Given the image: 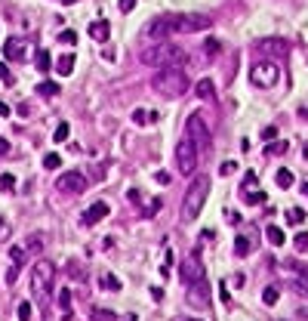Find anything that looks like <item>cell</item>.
Segmentation results:
<instances>
[{
  "label": "cell",
  "instance_id": "obj_27",
  "mask_svg": "<svg viewBox=\"0 0 308 321\" xmlns=\"http://www.w3.org/2000/svg\"><path fill=\"white\" fill-rule=\"evenodd\" d=\"M287 142H280V139H275V142H268L265 145V155H283V152H287Z\"/></svg>",
  "mask_w": 308,
  "mask_h": 321
},
{
  "label": "cell",
  "instance_id": "obj_28",
  "mask_svg": "<svg viewBox=\"0 0 308 321\" xmlns=\"http://www.w3.org/2000/svg\"><path fill=\"white\" fill-rule=\"evenodd\" d=\"M293 247L299 250V254H308V232H299L293 238Z\"/></svg>",
  "mask_w": 308,
  "mask_h": 321
},
{
  "label": "cell",
  "instance_id": "obj_10",
  "mask_svg": "<svg viewBox=\"0 0 308 321\" xmlns=\"http://www.w3.org/2000/svg\"><path fill=\"white\" fill-rule=\"evenodd\" d=\"M56 186H59V192H65V194H81V192H86V176L81 170H68V173L59 176Z\"/></svg>",
  "mask_w": 308,
  "mask_h": 321
},
{
  "label": "cell",
  "instance_id": "obj_11",
  "mask_svg": "<svg viewBox=\"0 0 308 321\" xmlns=\"http://www.w3.org/2000/svg\"><path fill=\"white\" fill-rule=\"evenodd\" d=\"M256 50L265 53V56H287L290 53V40H283V37H262L256 43Z\"/></svg>",
  "mask_w": 308,
  "mask_h": 321
},
{
  "label": "cell",
  "instance_id": "obj_40",
  "mask_svg": "<svg viewBox=\"0 0 308 321\" xmlns=\"http://www.w3.org/2000/svg\"><path fill=\"white\" fill-rule=\"evenodd\" d=\"M234 170H237V164H234V160H225V164L219 167V173H222V176H231Z\"/></svg>",
  "mask_w": 308,
  "mask_h": 321
},
{
  "label": "cell",
  "instance_id": "obj_13",
  "mask_svg": "<svg viewBox=\"0 0 308 321\" xmlns=\"http://www.w3.org/2000/svg\"><path fill=\"white\" fill-rule=\"evenodd\" d=\"M108 213H111V207H108V204H105V201H96V204H89V207L84 210L81 223H84V225H96V223H102V220H105Z\"/></svg>",
  "mask_w": 308,
  "mask_h": 321
},
{
  "label": "cell",
  "instance_id": "obj_29",
  "mask_svg": "<svg viewBox=\"0 0 308 321\" xmlns=\"http://www.w3.org/2000/svg\"><path fill=\"white\" fill-rule=\"evenodd\" d=\"M278 288H265V290H262V303H265V306H275L278 303Z\"/></svg>",
  "mask_w": 308,
  "mask_h": 321
},
{
  "label": "cell",
  "instance_id": "obj_41",
  "mask_svg": "<svg viewBox=\"0 0 308 321\" xmlns=\"http://www.w3.org/2000/svg\"><path fill=\"white\" fill-rule=\"evenodd\" d=\"M157 210H161V198H154V201H148V210H142L145 216H154Z\"/></svg>",
  "mask_w": 308,
  "mask_h": 321
},
{
  "label": "cell",
  "instance_id": "obj_6",
  "mask_svg": "<svg viewBox=\"0 0 308 321\" xmlns=\"http://www.w3.org/2000/svg\"><path fill=\"white\" fill-rule=\"evenodd\" d=\"M197 152H200V148L191 142L188 136H182L179 145H176V167H179V173H185V176L195 173V167H197Z\"/></svg>",
  "mask_w": 308,
  "mask_h": 321
},
{
  "label": "cell",
  "instance_id": "obj_5",
  "mask_svg": "<svg viewBox=\"0 0 308 321\" xmlns=\"http://www.w3.org/2000/svg\"><path fill=\"white\" fill-rule=\"evenodd\" d=\"M53 281H56V266L50 259H37L31 269V293L37 296L40 303H47V296L53 290Z\"/></svg>",
  "mask_w": 308,
  "mask_h": 321
},
{
  "label": "cell",
  "instance_id": "obj_26",
  "mask_svg": "<svg viewBox=\"0 0 308 321\" xmlns=\"http://www.w3.org/2000/svg\"><path fill=\"white\" fill-rule=\"evenodd\" d=\"M37 93H40V96H56V93H59V84H56V80H40V84H37Z\"/></svg>",
  "mask_w": 308,
  "mask_h": 321
},
{
  "label": "cell",
  "instance_id": "obj_12",
  "mask_svg": "<svg viewBox=\"0 0 308 321\" xmlns=\"http://www.w3.org/2000/svg\"><path fill=\"white\" fill-rule=\"evenodd\" d=\"M188 303L197 306V309H207L210 306V284L207 281H197L188 288Z\"/></svg>",
  "mask_w": 308,
  "mask_h": 321
},
{
  "label": "cell",
  "instance_id": "obj_14",
  "mask_svg": "<svg viewBox=\"0 0 308 321\" xmlns=\"http://www.w3.org/2000/svg\"><path fill=\"white\" fill-rule=\"evenodd\" d=\"M3 56H6L9 62H22V59L28 56V40H25V37H13V40H6Z\"/></svg>",
  "mask_w": 308,
  "mask_h": 321
},
{
  "label": "cell",
  "instance_id": "obj_51",
  "mask_svg": "<svg viewBox=\"0 0 308 321\" xmlns=\"http://www.w3.org/2000/svg\"><path fill=\"white\" fill-rule=\"evenodd\" d=\"M302 192H305V198H308V182H305V186H302Z\"/></svg>",
  "mask_w": 308,
  "mask_h": 321
},
{
  "label": "cell",
  "instance_id": "obj_34",
  "mask_svg": "<svg viewBox=\"0 0 308 321\" xmlns=\"http://www.w3.org/2000/svg\"><path fill=\"white\" fill-rule=\"evenodd\" d=\"M0 189H3V192H13V189H16V176H13V173H3V176H0Z\"/></svg>",
  "mask_w": 308,
  "mask_h": 321
},
{
  "label": "cell",
  "instance_id": "obj_4",
  "mask_svg": "<svg viewBox=\"0 0 308 321\" xmlns=\"http://www.w3.org/2000/svg\"><path fill=\"white\" fill-rule=\"evenodd\" d=\"M151 87H154L161 96L176 99V96H182V93H185V90H188L191 84H188V74L182 71V68H161V71L154 74Z\"/></svg>",
  "mask_w": 308,
  "mask_h": 321
},
{
  "label": "cell",
  "instance_id": "obj_31",
  "mask_svg": "<svg viewBox=\"0 0 308 321\" xmlns=\"http://www.w3.org/2000/svg\"><path fill=\"white\" fill-rule=\"evenodd\" d=\"M102 288H105V290H120V281L105 272V275H102Z\"/></svg>",
  "mask_w": 308,
  "mask_h": 321
},
{
  "label": "cell",
  "instance_id": "obj_21",
  "mask_svg": "<svg viewBox=\"0 0 308 321\" xmlns=\"http://www.w3.org/2000/svg\"><path fill=\"white\" fill-rule=\"evenodd\" d=\"M265 238H268V244H275V247H280L283 241H287L283 228H278V225H268V228H265Z\"/></svg>",
  "mask_w": 308,
  "mask_h": 321
},
{
  "label": "cell",
  "instance_id": "obj_38",
  "mask_svg": "<svg viewBox=\"0 0 308 321\" xmlns=\"http://www.w3.org/2000/svg\"><path fill=\"white\" fill-rule=\"evenodd\" d=\"M59 40H62V43H71V47H74V43H77V31H71V28H65V31L59 34Z\"/></svg>",
  "mask_w": 308,
  "mask_h": 321
},
{
  "label": "cell",
  "instance_id": "obj_53",
  "mask_svg": "<svg viewBox=\"0 0 308 321\" xmlns=\"http://www.w3.org/2000/svg\"><path fill=\"white\" fill-rule=\"evenodd\" d=\"M185 321H200V318H185Z\"/></svg>",
  "mask_w": 308,
  "mask_h": 321
},
{
  "label": "cell",
  "instance_id": "obj_50",
  "mask_svg": "<svg viewBox=\"0 0 308 321\" xmlns=\"http://www.w3.org/2000/svg\"><path fill=\"white\" fill-rule=\"evenodd\" d=\"M6 152H9V142H6V139H0V155H6Z\"/></svg>",
  "mask_w": 308,
  "mask_h": 321
},
{
  "label": "cell",
  "instance_id": "obj_43",
  "mask_svg": "<svg viewBox=\"0 0 308 321\" xmlns=\"http://www.w3.org/2000/svg\"><path fill=\"white\" fill-rule=\"evenodd\" d=\"M0 80H6V84H9V80H13V74H9V68H6L3 62H0Z\"/></svg>",
  "mask_w": 308,
  "mask_h": 321
},
{
  "label": "cell",
  "instance_id": "obj_19",
  "mask_svg": "<svg viewBox=\"0 0 308 321\" xmlns=\"http://www.w3.org/2000/svg\"><path fill=\"white\" fill-rule=\"evenodd\" d=\"M9 259H13V266L16 269H22L28 262V250L22 247V244H16V247H9Z\"/></svg>",
  "mask_w": 308,
  "mask_h": 321
},
{
  "label": "cell",
  "instance_id": "obj_2",
  "mask_svg": "<svg viewBox=\"0 0 308 321\" xmlns=\"http://www.w3.org/2000/svg\"><path fill=\"white\" fill-rule=\"evenodd\" d=\"M139 59L142 65L148 68H179L182 62L188 59L185 50L176 47V43H169V40H161V43H151V47H145L139 53Z\"/></svg>",
  "mask_w": 308,
  "mask_h": 321
},
{
  "label": "cell",
  "instance_id": "obj_48",
  "mask_svg": "<svg viewBox=\"0 0 308 321\" xmlns=\"http://www.w3.org/2000/svg\"><path fill=\"white\" fill-rule=\"evenodd\" d=\"M157 182H161V186H167V182H169V173H164V170H161V173H157Z\"/></svg>",
  "mask_w": 308,
  "mask_h": 321
},
{
  "label": "cell",
  "instance_id": "obj_37",
  "mask_svg": "<svg viewBox=\"0 0 308 321\" xmlns=\"http://www.w3.org/2000/svg\"><path fill=\"white\" fill-rule=\"evenodd\" d=\"M16 315H19V321H31V303H19Z\"/></svg>",
  "mask_w": 308,
  "mask_h": 321
},
{
  "label": "cell",
  "instance_id": "obj_9",
  "mask_svg": "<svg viewBox=\"0 0 308 321\" xmlns=\"http://www.w3.org/2000/svg\"><path fill=\"white\" fill-rule=\"evenodd\" d=\"M182 281L188 284H197V281H207V269H203V259L197 257V254H191V257H185L182 259Z\"/></svg>",
  "mask_w": 308,
  "mask_h": 321
},
{
  "label": "cell",
  "instance_id": "obj_1",
  "mask_svg": "<svg viewBox=\"0 0 308 321\" xmlns=\"http://www.w3.org/2000/svg\"><path fill=\"white\" fill-rule=\"evenodd\" d=\"M213 25V19L210 16H203V13H164V16H157L151 19L145 25V37H151L154 43H161L167 37H173V34H195V31H207Z\"/></svg>",
  "mask_w": 308,
  "mask_h": 321
},
{
  "label": "cell",
  "instance_id": "obj_32",
  "mask_svg": "<svg viewBox=\"0 0 308 321\" xmlns=\"http://www.w3.org/2000/svg\"><path fill=\"white\" fill-rule=\"evenodd\" d=\"M68 133H71V127H68V124L62 121L59 127H56V133H53V139H56V142H65V139H68Z\"/></svg>",
  "mask_w": 308,
  "mask_h": 321
},
{
  "label": "cell",
  "instance_id": "obj_18",
  "mask_svg": "<svg viewBox=\"0 0 308 321\" xmlns=\"http://www.w3.org/2000/svg\"><path fill=\"white\" fill-rule=\"evenodd\" d=\"M74 62H77V59H74L71 53H68V56H62V59H56V71H59L62 77H68V74L74 71Z\"/></svg>",
  "mask_w": 308,
  "mask_h": 321
},
{
  "label": "cell",
  "instance_id": "obj_47",
  "mask_svg": "<svg viewBox=\"0 0 308 321\" xmlns=\"http://www.w3.org/2000/svg\"><path fill=\"white\" fill-rule=\"evenodd\" d=\"M207 53H219V43H216V40H207Z\"/></svg>",
  "mask_w": 308,
  "mask_h": 321
},
{
  "label": "cell",
  "instance_id": "obj_35",
  "mask_svg": "<svg viewBox=\"0 0 308 321\" xmlns=\"http://www.w3.org/2000/svg\"><path fill=\"white\" fill-rule=\"evenodd\" d=\"M244 201L247 204H265V192H247Z\"/></svg>",
  "mask_w": 308,
  "mask_h": 321
},
{
  "label": "cell",
  "instance_id": "obj_36",
  "mask_svg": "<svg viewBox=\"0 0 308 321\" xmlns=\"http://www.w3.org/2000/svg\"><path fill=\"white\" fill-rule=\"evenodd\" d=\"M40 247H43V241H40L37 235H31V238H28V244H25L28 254H40Z\"/></svg>",
  "mask_w": 308,
  "mask_h": 321
},
{
  "label": "cell",
  "instance_id": "obj_22",
  "mask_svg": "<svg viewBox=\"0 0 308 321\" xmlns=\"http://www.w3.org/2000/svg\"><path fill=\"white\" fill-rule=\"evenodd\" d=\"M275 182H278L280 189H293V182H296V179H293V170H287V167H280L278 173H275Z\"/></svg>",
  "mask_w": 308,
  "mask_h": 321
},
{
  "label": "cell",
  "instance_id": "obj_30",
  "mask_svg": "<svg viewBox=\"0 0 308 321\" xmlns=\"http://www.w3.org/2000/svg\"><path fill=\"white\" fill-rule=\"evenodd\" d=\"M43 167H47V170H59L62 167V158L56 155V152H50L47 158H43Z\"/></svg>",
  "mask_w": 308,
  "mask_h": 321
},
{
  "label": "cell",
  "instance_id": "obj_49",
  "mask_svg": "<svg viewBox=\"0 0 308 321\" xmlns=\"http://www.w3.org/2000/svg\"><path fill=\"white\" fill-rule=\"evenodd\" d=\"M9 232V225H6V220H3V216H0V238H3Z\"/></svg>",
  "mask_w": 308,
  "mask_h": 321
},
{
  "label": "cell",
  "instance_id": "obj_17",
  "mask_svg": "<svg viewBox=\"0 0 308 321\" xmlns=\"http://www.w3.org/2000/svg\"><path fill=\"white\" fill-rule=\"evenodd\" d=\"M195 93L200 96V99H213L216 96V84L210 77H203V80H197V87H195Z\"/></svg>",
  "mask_w": 308,
  "mask_h": 321
},
{
  "label": "cell",
  "instance_id": "obj_46",
  "mask_svg": "<svg viewBox=\"0 0 308 321\" xmlns=\"http://www.w3.org/2000/svg\"><path fill=\"white\" fill-rule=\"evenodd\" d=\"M127 198H130V201H142V192H139V189H130Z\"/></svg>",
  "mask_w": 308,
  "mask_h": 321
},
{
  "label": "cell",
  "instance_id": "obj_3",
  "mask_svg": "<svg viewBox=\"0 0 308 321\" xmlns=\"http://www.w3.org/2000/svg\"><path fill=\"white\" fill-rule=\"evenodd\" d=\"M207 198H210V176H195V182L188 186L185 198H182V220L185 223L197 220L203 204H207Z\"/></svg>",
  "mask_w": 308,
  "mask_h": 321
},
{
  "label": "cell",
  "instance_id": "obj_42",
  "mask_svg": "<svg viewBox=\"0 0 308 321\" xmlns=\"http://www.w3.org/2000/svg\"><path fill=\"white\" fill-rule=\"evenodd\" d=\"M136 3H139V0H120V13H130Z\"/></svg>",
  "mask_w": 308,
  "mask_h": 321
},
{
  "label": "cell",
  "instance_id": "obj_16",
  "mask_svg": "<svg viewBox=\"0 0 308 321\" xmlns=\"http://www.w3.org/2000/svg\"><path fill=\"white\" fill-rule=\"evenodd\" d=\"M157 118H161V114L154 108H136L133 111V124H139V127H151V124H157Z\"/></svg>",
  "mask_w": 308,
  "mask_h": 321
},
{
  "label": "cell",
  "instance_id": "obj_24",
  "mask_svg": "<svg viewBox=\"0 0 308 321\" xmlns=\"http://www.w3.org/2000/svg\"><path fill=\"white\" fill-rule=\"evenodd\" d=\"M34 65H37V71H50V68H53V56L47 50H37V62H34Z\"/></svg>",
  "mask_w": 308,
  "mask_h": 321
},
{
  "label": "cell",
  "instance_id": "obj_33",
  "mask_svg": "<svg viewBox=\"0 0 308 321\" xmlns=\"http://www.w3.org/2000/svg\"><path fill=\"white\" fill-rule=\"evenodd\" d=\"M117 315L108 312V309H93V321H114Z\"/></svg>",
  "mask_w": 308,
  "mask_h": 321
},
{
  "label": "cell",
  "instance_id": "obj_7",
  "mask_svg": "<svg viewBox=\"0 0 308 321\" xmlns=\"http://www.w3.org/2000/svg\"><path fill=\"white\" fill-rule=\"evenodd\" d=\"M278 77H280V71H278V62H256L253 68H250V80H253V87H262V90H268V87H275L278 84Z\"/></svg>",
  "mask_w": 308,
  "mask_h": 321
},
{
  "label": "cell",
  "instance_id": "obj_15",
  "mask_svg": "<svg viewBox=\"0 0 308 321\" xmlns=\"http://www.w3.org/2000/svg\"><path fill=\"white\" fill-rule=\"evenodd\" d=\"M89 37H93L96 43H105V40L111 37V25H108L105 19H96L93 25H89Z\"/></svg>",
  "mask_w": 308,
  "mask_h": 321
},
{
  "label": "cell",
  "instance_id": "obj_39",
  "mask_svg": "<svg viewBox=\"0 0 308 321\" xmlns=\"http://www.w3.org/2000/svg\"><path fill=\"white\" fill-rule=\"evenodd\" d=\"M262 139H265V145L275 142L278 139V127H265V130H262Z\"/></svg>",
  "mask_w": 308,
  "mask_h": 321
},
{
  "label": "cell",
  "instance_id": "obj_25",
  "mask_svg": "<svg viewBox=\"0 0 308 321\" xmlns=\"http://www.w3.org/2000/svg\"><path fill=\"white\" fill-rule=\"evenodd\" d=\"M59 309H62L65 318L71 315V290H68V288H62V293H59Z\"/></svg>",
  "mask_w": 308,
  "mask_h": 321
},
{
  "label": "cell",
  "instance_id": "obj_45",
  "mask_svg": "<svg viewBox=\"0 0 308 321\" xmlns=\"http://www.w3.org/2000/svg\"><path fill=\"white\" fill-rule=\"evenodd\" d=\"M253 186H256V173L250 170V173H247V186H244V189H253Z\"/></svg>",
  "mask_w": 308,
  "mask_h": 321
},
{
  "label": "cell",
  "instance_id": "obj_44",
  "mask_svg": "<svg viewBox=\"0 0 308 321\" xmlns=\"http://www.w3.org/2000/svg\"><path fill=\"white\" fill-rule=\"evenodd\" d=\"M9 114H13V108H9L6 102H0V118H9Z\"/></svg>",
  "mask_w": 308,
  "mask_h": 321
},
{
  "label": "cell",
  "instance_id": "obj_20",
  "mask_svg": "<svg viewBox=\"0 0 308 321\" xmlns=\"http://www.w3.org/2000/svg\"><path fill=\"white\" fill-rule=\"evenodd\" d=\"M250 250H253V238L237 235V238H234V254H237V257H247Z\"/></svg>",
  "mask_w": 308,
  "mask_h": 321
},
{
  "label": "cell",
  "instance_id": "obj_8",
  "mask_svg": "<svg viewBox=\"0 0 308 321\" xmlns=\"http://www.w3.org/2000/svg\"><path fill=\"white\" fill-rule=\"evenodd\" d=\"M185 136L191 142H195L197 148H207L210 145V127L203 124L200 114H188V121H185Z\"/></svg>",
  "mask_w": 308,
  "mask_h": 321
},
{
  "label": "cell",
  "instance_id": "obj_52",
  "mask_svg": "<svg viewBox=\"0 0 308 321\" xmlns=\"http://www.w3.org/2000/svg\"><path fill=\"white\" fill-rule=\"evenodd\" d=\"M62 3H77V0H62Z\"/></svg>",
  "mask_w": 308,
  "mask_h": 321
},
{
  "label": "cell",
  "instance_id": "obj_23",
  "mask_svg": "<svg viewBox=\"0 0 308 321\" xmlns=\"http://www.w3.org/2000/svg\"><path fill=\"white\" fill-rule=\"evenodd\" d=\"M305 216H308V213H305L302 207H290V210H287V223H290V225H302Z\"/></svg>",
  "mask_w": 308,
  "mask_h": 321
}]
</instances>
